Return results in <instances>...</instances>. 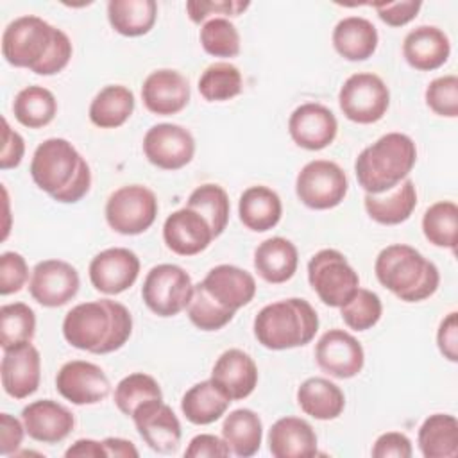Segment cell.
I'll list each match as a JSON object with an SVG mask.
<instances>
[{
    "mask_svg": "<svg viewBox=\"0 0 458 458\" xmlns=\"http://www.w3.org/2000/svg\"><path fill=\"white\" fill-rule=\"evenodd\" d=\"M72 41L61 29L39 16L13 20L2 34V55L11 66L29 68L38 75H54L72 59Z\"/></svg>",
    "mask_w": 458,
    "mask_h": 458,
    "instance_id": "obj_1",
    "label": "cell"
},
{
    "mask_svg": "<svg viewBox=\"0 0 458 458\" xmlns=\"http://www.w3.org/2000/svg\"><path fill=\"white\" fill-rule=\"evenodd\" d=\"M132 333L131 311L116 301L100 299L73 306L63 320L64 340L81 351L107 354L125 345Z\"/></svg>",
    "mask_w": 458,
    "mask_h": 458,
    "instance_id": "obj_2",
    "label": "cell"
},
{
    "mask_svg": "<svg viewBox=\"0 0 458 458\" xmlns=\"http://www.w3.org/2000/svg\"><path fill=\"white\" fill-rule=\"evenodd\" d=\"M30 177L54 200L73 204L91 186V170L79 150L64 138H48L30 159Z\"/></svg>",
    "mask_w": 458,
    "mask_h": 458,
    "instance_id": "obj_3",
    "label": "cell"
},
{
    "mask_svg": "<svg viewBox=\"0 0 458 458\" xmlns=\"http://www.w3.org/2000/svg\"><path fill=\"white\" fill-rule=\"evenodd\" d=\"M415 161L417 147L413 140L403 132H386L358 154L354 174L365 193L379 195L403 182Z\"/></svg>",
    "mask_w": 458,
    "mask_h": 458,
    "instance_id": "obj_4",
    "label": "cell"
},
{
    "mask_svg": "<svg viewBox=\"0 0 458 458\" xmlns=\"http://www.w3.org/2000/svg\"><path fill=\"white\" fill-rule=\"evenodd\" d=\"M374 272L377 281L404 302L431 297L440 283L437 265L406 243L385 247L376 258Z\"/></svg>",
    "mask_w": 458,
    "mask_h": 458,
    "instance_id": "obj_5",
    "label": "cell"
},
{
    "mask_svg": "<svg viewBox=\"0 0 458 458\" xmlns=\"http://www.w3.org/2000/svg\"><path fill=\"white\" fill-rule=\"evenodd\" d=\"M256 340L272 351L302 347L318 331V315L313 306L299 297L283 299L261 308L254 318Z\"/></svg>",
    "mask_w": 458,
    "mask_h": 458,
    "instance_id": "obj_6",
    "label": "cell"
},
{
    "mask_svg": "<svg viewBox=\"0 0 458 458\" xmlns=\"http://www.w3.org/2000/svg\"><path fill=\"white\" fill-rule=\"evenodd\" d=\"M308 281L318 299L331 308L344 306L360 288V277L336 249H322L308 263Z\"/></svg>",
    "mask_w": 458,
    "mask_h": 458,
    "instance_id": "obj_7",
    "label": "cell"
},
{
    "mask_svg": "<svg viewBox=\"0 0 458 458\" xmlns=\"http://www.w3.org/2000/svg\"><path fill=\"white\" fill-rule=\"evenodd\" d=\"M193 295L190 274L179 265L161 263L152 267L143 281L141 297L157 317H174L188 308Z\"/></svg>",
    "mask_w": 458,
    "mask_h": 458,
    "instance_id": "obj_8",
    "label": "cell"
},
{
    "mask_svg": "<svg viewBox=\"0 0 458 458\" xmlns=\"http://www.w3.org/2000/svg\"><path fill=\"white\" fill-rule=\"evenodd\" d=\"M338 104L347 120L361 125L376 123L388 111L390 91L379 75L358 72L342 84Z\"/></svg>",
    "mask_w": 458,
    "mask_h": 458,
    "instance_id": "obj_9",
    "label": "cell"
},
{
    "mask_svg": "<svg viewBox=\"0 0 458 458\" xmlns=\"http://www.w3.org/2000/svg\"><path fill=\"white\" fill-rule=\"evenodd\" d=\"M157 216V199L141 184L114 190L106 202V220L120 234L134 236L145 233Z\"/></svg>",
    "mask_w": 458,
    "mask_h": 458,
    "instance_id": "obj_10",
    "label": "cell"
},
{
    "mask_svg": "<svg viewBox=\"0 0 458 458\" xmlns=\"http://www.w3.org/2000/svg\"><path fill=\"white\" fill-rule=\"evenodd\" d=\"M349 182L345 172L327 159H313L306 163L295 179V193L299 200L311 209L336 208L347 195Z\"/></svg>",
    "mask_w": 458,
    "mask_h": 458,
    "instance_id": "obj_11",
    "label": "cell"
},
{
    "mask_svg": "<svg viewBox=\"0 0 458 458\" xmlns=\"http://www.w3.org/2000/svg\"><path fill=\"white\" fill-rule=\"evenodd\" d=\"M81 279L75 267L63 259H43L32 268L29 292L45 308L68 304L79 292Z\"/></svg>",
    "mask_w": 458,
    "mask_h": 458,
    "instance_id": "obj_12",
    "label": "cell"
},
{
    "mask_svg": "<svg viewBox=\"0 0 458 458\" xmlns=\"http://www.w3.org/2000/svg\"><path fill=\"white\" fill-rule=\"evenodd\" d=\"M143 154L157 168L179 170L193 159L195 140L182 125L157 123L145 132Z\"/></svg>",
    "mask_w": 458,
    "mask_h": 458,
    "instance_id": "obj_13",
    "label": "cell"
},
{
    "mask_svg": "<svg viewBox=\"0 0 458 458\" xmlns=\"http://www.w3.org/2000/svg\"><path fill=\"white\" fill-rule=\"evenodd\" d=\"M57 392L72 404H95L104 401L111 392L106 372L86 360L66 361L55 376Z\"/></svg>",
    "mask_w": 458,
    "mask_h": 458,
    "instance_id": "obj_14",
    "label": "cell"
},
{
    "mask_svg": "<svg viewBox=\"0 0 458 458\" xmlns=\"http://www.w3.org/2000/svg\"><path fill=\"white\" fill-rule=\"evenodd\" d=\"M317 365L333 377L349 379L361 372L365 352L361 344L344 329L326 331L315 345Z\"/></svg>",
    "mask_w": 458,
    "mask_h": 458,
    "instance_id": "obj_15",
    "label": "cell"
},
{
    "mask_svg": "<svg viewBox=\"0 0 458 458\" xmlns=\"http://www.w3.org/2000/svg\"><path fill=\"white\" fill-rule=\"evenodd\" d=\"M140 276L138 256L125 247H111L98 252L89 263V281L95 290L116 295L129 290Z\"/></svg>",
    "mask_w": 458,
    "mask_h": 458,
    "instance_id": "obj_16",
    "label": "cell"
},
{
    "mask_svg": "<svg viewBox=\"0 0 458 458\" xmlns=\"http://www.w3.org/2000/svg\"><path fill=\"white\" fill-rule=\"evenodd\" d=\"M143 442L163 454L175 453L181 444V422L163 399L141 404L131 417Z\"/></svg>",
    "mask_w": 458,
    "mask_h": 458,
    "instance_id": "obj_17",
    "label": "cell"
},
{
    "mask_svg": "<svg viewBox=\"0 0 458 458\" xmlns=\"http://www.w3.org/2000/svg\"><path fill=\"white\" fill-rule=\"evenodd\" d=\"M288 132L295 145L306 150H322L333 143L338 122L333 111L317 102H306L293 109L288 120Z\"/></svg>",
    "mask_w": 458,
    "mask_h": 458,
    "instance_id": "obj_18",
    "label": "cell"
},
{
    "mask_svg": "<svg viewBox=\"0 0 458 458\" xmlns=\"http://www.w3.org/2000/svg\"><path fill=\"white\" fill-rule=\"evenodd\" d=\"M0 376L7 395L14 399H25L32 395L38 390L41 379L39 351L30 342L4 351Z\"/></svg>",
    "mask_w": 458,
    "mask_h": 458,
    "instance_id": "obj_19",
    "label": "cell"
},
{
    "mask_svg": "<svg viewBox=\"0 0 458 458\" xmlns=\"http://www.w3.org/2000/svg\"><path fill=\"white\" fill-rule=\"evenodd\" d=\"M143 106L159 116L182 111L190 102V84L182 73L161 68L147 75L141 86Z\"/></svg>",
    "mask_w": 458,
    "mask_h": 458,
    "instance_id": "obj_20",
    "label": "cell"
},
{
    "mask_svg": "<svg viewBox=\"0 0 458 458\" xmlns=\"http://www.w3.org/2000/svg\"><path fill=\"white\" fill-rule=\"evenodd\" d=\"M213 238L208 220L186 206L168 215L163 224V240L179 256H195L206 250Z\"/></svg>",
    "mask_w": 458,
    "mask_h": 458,
    "instance_id": "obj_21",
    "label": "cell"
},
{
    "mask_svg": "<svg viewBox=\"0 0 458 458\" xmlns=\"http://www.w3.org/2000/svg\"><path fill=\"white\" fill-rule=\"evenodd\" d=\"M21 420L27 435L43 444H57L64 440L75 426L73 413L52 399L29 403L21 410Z\"/></svg>",
    "mask_w": 458,
    "mask_h": 458,
    "instance_id": "obj_22",
    "label": "cell"
},
{
    "mask_svg": "<svg viewBox=\"0 0 458 458\" xmlns=\"http://www.w3.org/2000/svg\"><path fill=\"white\" fill-rule=\"evenodd\" d=\"M231 401L249 397L258 385V367L242 349L224 351L211 370L209 377Z\"/></svg>",
    "mask_w": 458,
    "mask_h": 458,
    "instance_id": "obj_23",
    "label": "cell"
},
{
    "mask_svg": "<svg viewBox=\"0 0 458 458\" xmlns=\"http://www.w3.org/2000/svg\"><path fill=\"white\" fill-rule=\"evenodd\" d=\"M206 292L224 308L238 311L256 295V281L252 274L234 265H216L200 281Z\"/></svg>",
    "mask_w": 458,
    "mask_h": 458,
    "instance_id": "obj_24",
    "label": "cell"
},
{
    "mask_svg": "<svg viewBox=\"0 0 458 458\" xmlns=\"http://www.w3.org/2000/svg\"><path fill=\"white\" fill-rule=\"evenodd\" d=\"M451 54V43L444 30L435 25H420L410 30L403 41L406 63L420 72L440 68Z\"/></svg>",
    "mask_w": 458,
    "mask_h": 458,
    "instance_id": "obj_25",
    "label": "cell"
},
{
    "mask_svg": "<svg viewBox=\"0 0 458 458\" xmlns=\"http://www.w3.org/2000/svg\"><path fill=\"white\" fill-rule=\"evenodd\" d=\"M268 451L276 458H301L317 454V435L301 417H281L268 431Z\"/></svg>",
    "mask_w": 458,
    "mask_h": 458,
    "instance_id": "obj_26",
    "label": "cell"
},
{
    "mask_svg": "<svg viewBox=\"0 0 458 458\" xmlns=\"http://www.w3.org/2000/svg\"><path fill=\"white\" fill-rule=\"evenodd\" d=\"M363 206L367 215L383 225H397L406 222L417 206V190L411 179H404L392 190L370 195L365 193Z\"/></svg>",
    "mask_w": 458,
    "mask_h": 458,
    "instance_id": "obj_27",
    "label": "cell"
},
{
    "mask_svg": "<svg viewBox=\"0 0 458 458\" xmlns=\"http://www.w3.org/2000/svg\"><path fill=\"white\" fill-rule=\"evenodd\" d=\"M297 265V247L283 236H272L261 242L254 250V268L258 276L267 283H286L293 277Z\"/></svg>",
    "mask_w": 458,
    "mask_h": 458,
    "instance_id": "obj_28",
    "label": "cell"
},
{
    "mask_svg": "<svg viewBox=\"0 0 458 458\" xmlns=\"http://www.w3.org/2000/svg\"><path fill=\"white\" fill-rule=\"evenodd\" d=\"M377 30L361 16H347L333 29V47L347 61H365L377 48Z\"/></svg>",
    "mask_w": 458,
    "mask_h": 458,
    "instance_id": "obj_29",
    "label": "cell"
},
{
    "mask_svg": "<svg viewBox=\"0 0 458 458\" xmlns=\"http://www.w3.org/2000/svg\"><path fill=\"white\" fill-rule=\"evenodd\" d=\"M238 215L247 229L254 233H265L279 224L283 204L272 188L258 184L247 188L242 193L238 202Z\"/></svg>",
    "mask_w": 458,
    "mask_h": 458,
    "instance_id": "obj_30",
    "label": "cell"
},
{
    "mask_svg": "<svg viewBox=\"0 0 458 458\" xmlns=\"http://www.w3.org/2000/svg\"><path fill=\"white\" fill-rule=\"evenodd\" d=\"M301 410L317 420H333L345 408V395L338 385L326 377H308L297 388Z\"/></svg>",
    "mask_w": 458,
    "mask_h": 458,
    "instance_id": "obj_31",
    "label": "cell"
},
{
    "mask_svg": "<svg viewBox=\"0 0 458 458\" xmlns=\"http://www.w3.org/2000/svg\"><path fill=\"white\" fill-rule=\"evenodd\" d=\"M233 401L211 381L195 383L181 399V410L186 420L197 426L213 424L229 408Z\"/></svg>",
    "mask_w": 458,
    "mask_h": 458,
    "instance_id": "obj_32",
    "label": "cell"
},
{
    "mask_svg": "<svg viewBox=\"0 0 458 458\" xmlns=\"http://www.w3.org/2000/svg\"><path fill=\"white\" fill-rule=\"evenodd\" d=\"M222 438L231 453L240 458L256 454L263 438V424L259 415L249 408L233 410L224 419Z\"/></svg>",
    "mask_w": 458,
    "mask_h": 458,
    "instance_id": "obj_33",
    "label": "cell"
},
{
    "mask_svg": "<svg viewBox=\"0 0 458 458\" xmlns=\"http://www.w3.org/2000/svg\"><path fill=\"white\" fill-rule=\"evenodd\" d=\"M419 449L426 458H454L458 454V420L449 413H433L419 428Z\"/></svg>",
    "mask_w": 458,
    "mask_h": 458,
    "instance_id": "obj_34",
    "label": "cell"
},
{
    "mask_svg": "<svg viewBox=\"0 0 458 458\" xmlns=\"http://www.w3.org/2000/svg\"><path fill=\"white\" fill-rule=\"evenodd\" d=\"M134 111V93L122 84L102 88L89 104V120L100 129L123 125Z\"/></svg>",
    "mask_w": 458,
    "mask_h": 458,
    "instance_id": "obj_35",
    "label": "cell"
},
{
    "mask_svg": "<svg viewBox=\"0 0 458 458\" xmlns=\"http://www.w3.org/2000/svg\"><path fill=\"white\" fill-rule=\"evenodd\" d=\"M157 18L154 0H111L107 4V20L111 27L127 38L147 34Z\"/></svg>",
    "mask_w": 458,
    "mask_h": 458,
    "instance_id": "obj_36",
    "label": "cell"
},
{
    "mask_svg": "<svg viewBox=\"0 0 458 458\" xmlns=\"http://www.w3.org/2000/svg\"><path fill=\"white\" fill-rule=\"evenodd\" d=\"M13 113L23 127L41 129L54 120L57 100L54 93L43 86H27L14 97Z\"/></svg>",
    "mask_w": 458,
    "mask_h": 458,
    "instance_id": "obj_37",
    "label": "cell"
},
{
    "mask_svg": "<svg viewBox=\"0 0 458 458\" xmlns=\"http://www.w3.org/2000/svg\"><path fill=\"white\" fill-rule=\"evenodd\" d=\"M186 208L200 213L208 220L215 238L220 236L224 233V229L227 227L231 204H229V197H227L225 190L218 184L206 182V184L197 186L190 193Z\"/></svg>",
    "mask_w": 458,
    "mask_h": 458,
    "instance_id": "obj_38",
    "label": "cell"
},
{
    "mask_svg": "<svg viewBox=\"0 0 458 458\" xmlns=\"http://www.w3.org/2000/svg\"><path fill=\"white\" fill-rule=\"evenodd\" d=\"M422 233L435 247L454 250L458 240V206L453 200L431 204L422 216Z\"/></svg>",
    "mask_w": 458,
    "mask_h": 458,
    "instance_id": "obj_39",
    "label": "cell"
},
{
    "mask_svg": "<svg viewBox=\"0 0 458 458\" xmlns=\"http://www.w3.org/2000/svg\"><path fill=\"white\" fill-rule=\"evenodd\" d=\"M243 79L240 70L231 63L209 64L199 79V93L208 102H225L242 93Z\"/></svg>",
    "mask_w": 458,
    "mask_h": 458,
    "instance_id": "obj_40",
    "label": "cell"
},
{
    "mask_svg": "<svg viewBox=\"0 0 458 458\" xmlns=\"http://www.w3.org/2000/svg\"><path fill=\"white\" fill-rule=\"evenodd\" d=\"M36 315L25 302H11L0 308V345L4 351L32 342Z\"/></svg>",
    "mask_w": 458,
    "mask_h": 458,
    "instance_id": "obj_41",
    "label": "cell"
},
{
    "mask_svg": "<svg viewBox=\"0 0 458 458\" xmlns=\"http://www.w3.org/2000/svg\"><path fill=\"white\" fill-rule=\"evenodd\" d=\"M152 399H163V392L159 383L143 372L125 376L114 388V404L127 417H132L141 404Z\"/></svg>",
    "mask_w": 458,
    "mask_h": 458,
    "instance_id": "obj_42",
    "label": "cell"
},
{
    "mask_svg": "<svg viewBox=\"0 0 458 458\" xmlns=\"http://www.w3.org/2000/svg\"><path fill=\"white\" fill-rule=\"evenodd\" d=\"M186 311H188V318L191 320V324L195 327H199L200 331H218L224 326H227L234 317V311L220 306L206 292L202 283L193 284V295H191V301H190Z\"/></svg>",
    "mask_w": 458,
    "mask_h": 458,
    "instance_id": "obj_43",
    "label": "cell"
},
{
    "mask_svg": "<svg viewBox=\"0 0 458 458\" xmlns=\"http://www.w3.org/2000/svg\"><path fill=\"white\" fill-rule=\"evenodd\" d=\"M199 38L204 52L213 57H234L240 54L238 29L227 18L215 16L204 21Z\"/></svg>",
    "mask_w": 458,
    "mask_h": 458,
    "instance_id": "obj_44",
    "label": "cell"
},
{
    "mask_svg": "<svg viewBox=\"0 0 458 458\" xmlns=\"http://www.w3.org/2000/svg\"><path fill=\"white\" fill-rule=\"evenodd\" d=\"M383 304L377 293L367 288H358L354 295L340 306V315L347 327L354 331H367L381 318Z\"/></svg>",
    "mask_w": 458,
    "mask_h": 458,
    "instance_id": "obj_45",
    "label": "cell"
},
{
    "mask_svg": "<svg viewBox=\"0 0 458 458\" xmlns=\"http://www.w3.org/2000/svg\"><path fill=\"white\" fill-rule=\"evenodd\" d=\"M428 107L445 118L458 116V77L456 75H444L433 79L424 93Z\"/></svg>",
    "mask_w": 458,
    "mask_h": 458,
    "instance_id": "obj_46",
    "label": "cell"
},
{
    "mask_svg": "<svg viewBox=\"0 0 458 458\" xmlns=\"http://www.w3.org/2000/svg\"><path fill=\"white\" fill-rule=\"evenodd\" d=\"M29 279V267L21 254L5 250L0 256V293L11 295L20 292Z\"/></svg>",
    "mask_w": 458,
    "mask_h": 458,
    "instance_id": "obj_47",
    "label": "cell"
},
{
    "mask_svg": "<svg viewBox=\"0 0 458 458\" xmlns=\"http://www.w3.org/2000/svg\"><path fill=\"white\" fill-rule=\"evenodd\" d=\"M250 4L240 0H190L186 2L188 16L193 23L208 21L211 14L240 16Z\"/></svg>",
    "mask_w": 458,
    "mask_h": 458,
    "instance_id": "obj_48",
    "label": "cell"
},
{
    "mask_svg": "<svg viewBox=\"0 0 458 458\" xmlns=\"http://www.w3.org/2000/svg\"><path fill=\"white\" fill-rule=\"evenodd\" d=\"M381 21L390 27H403L410 23L420 11L422 2L419 0H403V2H379L372 4Z\"/></svg>",
    "mask_w": 458,
    "mask_h": 458,
    "instance_id": "obj_49",
    "label": "cell"
},
{
    "mask_svg": "<svg viewBox=\"0 0 458 458\" xmlns=\"http://www.w3.org/2000/svg\"><path fill=\"white\" fill-rule=\"evenodd\" d=\"M411 453L413 449L410 438L399 431H386L379 435L372 445L374 458H410Z\"/></svg>",
    "mask_w": 458,
    "mask_h": 458,
    "instance_id": "obj_50",
    "label": "cell"
},
{
    "mask_svg": "<svg viewBox=\"0 0 458 458\" xmlns=\"http://www.w3.org/2000/svg\"><path fill=\"white\" fill-rule=\"evenodd\" d=\"M23 420H18L16 417L9 413H0V454L9 456L16 454L23 442L25 435Z\"/></svg>",
    "mask_w": 458,
    "mask_h": 458,
    "instance_id": "obj_51",
    "label": "cell"
},
{
    "mask_svg": "<svg viewBox=\"0 0 458 458\" xmlns=\"http://www.w3.org/2000/svg\"><path fill=\"white\" fill-rule=\"evenodd\" d=\"M437 345L442 356L453 363L458 361V313L451 311L438 326Z\"/></svg>",
    "mask_w": 458,
    "mask_h": 458,
    "instance_id": "obj_52",
    "label": "cell"
},
{
    "mask_svg": "<svg viewBox=\"0 0 458 458\" xmlns=\"http://www.w3.org/2000/svg\"><path fill=\"white\" fill-rule=\"evenodd\" d=\"M231 449L227 447L225 440L216 437V435H209V433H202L197 435L190 440L184 456L188 458H202V456H229Z\"/></svg>",
    "mask_w": 458,
    "mask_h": 458,
    "instance_id": "obj_53",
    "label": "cell"
},
{
    "mask_svg": "<svg viewBox=\"0 0 458 458\" xmlns=\"http://www.w3.org/2000/svg\"><path fill=\"white\" fill-rule=\"evenodd\" d=\"M4 123V145H2V156H0V168L9 170L16 168L25 154V141L14 129L9 127L7 120H2Z\"/></svg>",
    "mask_w": 458,
    "mask_h": 458,
    "instance_id": "obj_54",
    "label": "cell"
},
{
    "mask_svg": "<svg viewBox=\"0 0 458 458\" xmlns=\"http://www.w3.org/2000/svg\"><path fill=\"white\" fill-rule=\"evenodd\" d=\"M66 458H73V456H81V458H106L107 453L104 449L102 442L91 440V438H79L75 440L66 451H64Z\"/></svg>",
    "mask_w": 458,
    "mask_h": 458,
    "instance_id": "obj_55",
    "label": "cell"
},
{
    "mask_svg": "<svg viewBox=\"0 0 458 458\" xmlns=\"http://www.w3.org/2000/svg\"><path fill=\"white\" fill-rule=\"evenodd\" d=\"M102 444H104L107 456H114V458H136L138 456V449L134 447V444L131 440L118 438V437H107L102 440Z\"/></svg>",
    "mask_w": 458,
    "mask_h": 458,
    "instance_id": "obj_56",
    "label": "cell"
}]
</instances>
